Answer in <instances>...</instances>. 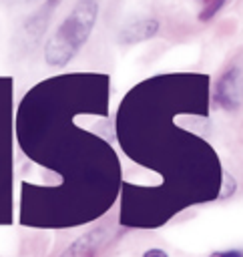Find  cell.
<instances>
[{
    "mask_svg": "<svg viewBox=\"0 0 243 257\" xmlns=\"http://www.w3.org/2000/svg\"><path fill=\"white\" fill-rule=\"evenodd\" d=\"M94 18H96V4L92 0H80L78 6L70 12V16L64 20V24L46 44V60L50 64L68 62L90 34Z\"/></svg>",
    "mask_w": 243,
    "mask_h": 257,
    "instance_id": "cell-1",
    "label": "cell"
},
{
    "mask_svg": "<svg viewBox=\"0 0 243 257\" xmlns=\"http://www.w3.org/2000/svg\"><path fill=\"white\" fill-rule=\"evenodd\" d=\"M215 98L227 106V108H233L241 102V84H239V74L237 70H229L217 84V90H215Z\"/></svg>",
    "mask_w": 243,
    "mask_h": 257,
    "instance_id": "cell-2",
    "label": "cell"
},
{
    "mask_svg": "<svg viewBox=\"0 0 243 257\" xmlns=\"http://www.w3.org/2000/svg\"><path fill=\"white\" fill-rule=\"evenodd\" d=\"M159 24L155 20H145V22H135L131 24L125 32H123V38L127 42H137V40H147L151 38L155 32H157Z\"/></svg>",
    "mask_w": 243,
    "mask_h": 257,
    "instance_id": "cell-3",
    "label": "cell"
},
{
    "mask_svg": "<svg viewBox=\"0 0 243 257\" xmlns=\"http://www.w3.org/2000/svg\"><path fill=\"white\" fill-rule=\"evenodd\" d=\"M98 241H100V231L88 233V235H84L78 243H74V245L70 247V251H68L64 257H88V255L92 253V249L98 245Z\"/></svg>",
    "mask_w": 243,
    "mask_h": 257,
    "instance_id": "cell-4",
    "label": "cell"
},
{
    "mask_svg": "<svg viewBox=\"0 0 243 257\" xmlns=\"http://www.w3.org/2000/svg\"><path fill=\"white\" fill-rule=\"evenodd\" d=\"M223 0H203V6H205V12L201 14V18H209L219 6H221Z\"/></svg>",
    "mask_w": 243,
    "mask_h": 257,
    "instance_id": "cell-5",
    "label": "cell"
},
{
    "mask_svg": "<svg viewBox=\"0 0 243 257\" xmlns=\"http://www.w3.org/2000/svg\"><path fill=\"white\" fill-rule=\"evenodd\" d=\"M211 257H243V253L237 251V249H231V251H219V253H213Z\"/></svg>",
    "mask_w": 243,
    "mask_h": 257,
    "instance_id": "cell-6",
    "label": "cell"
},
{
    "mask_svg": "<svg viewBox=\"0 0 243 257\" xmlns=\"http://www.w3.org/2000/svg\"><path fill=\"white\" fill-rule=\"evenodd\" d=\"M145 257H167V253L161 251V249H149V251L145 253Z\"/></svg>",
    "mask_w": 243,
    "mask_h": 257,
    "instance_id": "cell-7",
    "label": "cell"
}]
</instances>
